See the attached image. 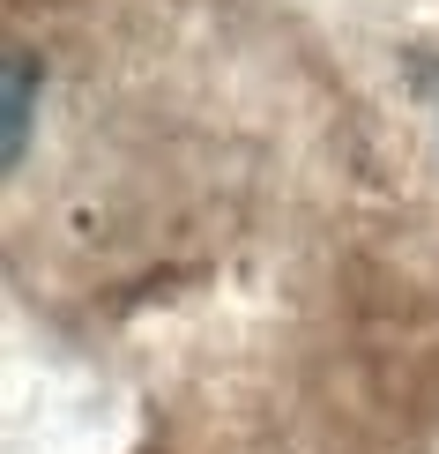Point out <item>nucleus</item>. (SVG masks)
Returning a JSON list of instances; mask_svg holds the SVG:
<instances>
[{"label": "nucleus", "mask_w": 439, "mask_h": 454, "mask_svg": "<svg viewBox=\"0 0 439 454\" xmlns=\"http://www.w3.org/2000/svg\"><path fill=\"white\" fill-rule=\"evenodd\" d=\"M30 105H37V67H30V52L15 45V52H8V142H0V157H8V164H23Z\"/></svg>", "instance_id": "1"}]
</instances>
